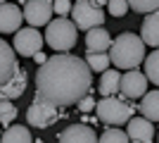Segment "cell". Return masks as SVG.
<instances>
[{
	"label": "cell",
	"mask_w": 159,
	"mask_h": 143,
	"mask_svg": "<svg viewBox=\"0 0 159 143\" xmlns=\"http://www.w3.org/2000/svg\"><path fill=\"white\" fill-rule=\"evenodd\" d=\"M17 69H19V64H17V50H12L10 43L0 38V86L5 81H10Z\"/></svg>",
	"instance_id": "4fadbf2b"
},
{
	"label": "cell",
	"mask_w": 159,
	"mask_h": 143,
	"mask_svg": "<svg viewBox=\"0 0 159 143\" xmlns=\"http://www.w3.org/2000/svg\"><path fill=\"white\" fill-rule=\"evenodd\" d=\"M95 2H98V5H107V2H109V0H95Z\"/></svg>",
	"instance_id": "f1b7e54d"
},
{
	"label": "cell",
	"mask_w": 159,
	"mask_h": 143,
	"mask_svg": "<svg viewBox=\"0 0 159 143\" xmlns=\"http://www.w3.org/2000/svg\"><path fill=\"white\" fill-rule=\"evenodd\" d=\"M147 91V76L145 72H138L135 69H126L121 74V83H119V93L128 100H135V98H143Z\"/></svg>",
	"instance_id": "ba28073f"
},
{
	"label": "cell",
	"mask_w": 159,
	"mask_h": 143,
	"mask_svg": "<svg viewBox=\"0 0 159 143\" xmlns=\"http://www.w3.org/2000/svg\"><path fill=\"white\" fill-rule=\"evenodd\" d=\"M2 141H7V143H12V141H24V143H29L31 141V131H29V126H21V124H10L5 129V134H2Z\"/></svg>",
	"instance_id": "ffe728a7"
},
{
	"label": "cell",
	"mask_w": 159,
	"mask_h": 143,
	"mask_svg": "<svg viewBox=\"0 0 159 143\" xmlns=\"http://www.w3.org/2000/svg\"><path fill=\"white\" fill-rule=\"evenodd\" d=\"M33 60H36V64H43V62H45L48 57H45V55H43V53H40V50H38V53L33 55Z\"/></svg>",
	"instance_id": "83f0119b"
},
{
	"label": "cell",
	"mask_w": 159,
	"mask_h": 143,
	"mask_svg": "<svg viewBox=\"0 0 159 143\" xmlns=\"http://www.w3.org/2000/svg\"><path fill=\"white\" fill-rule=\"evenodd\" d=\"M17 107H14L12 100H0V124L2 126H10V124L17 119Z\"/></svg>",
	"instance_id": "7402d4cb"
},
{
	"label": "cell",
	"mask_w": 159,
	"mask_h": 143,
	"mask_svg": "<svg viewBox=\"0 0 159 143\" xmlns=\"http://www.w3.org/2000/svg\"><path fill=\"white\" fill-rule=\"evenodd\" d=\"M100 141H119V143H124V141H128V134L126 131H121L119 126H109V129L105 131V134H102V136H98Z\"/></svg>",
	"instance_id": "cb8c5ba5"
},
{
	"label": "cell",
	"mask_w": 159,
	"mask_h": 143,
	"mask_svg": "<svg viewBox=\"0 0 159 143\" xmlns=\"http://www.w3.org/2000/svg\"><path fill=\"white\" fill-rule=\"evenodd\" d=\"M109 45H112V36L107 34L105 26L88 29V34H86V48H88V53H107Z\"/></svg>",
	"instance_id": "9a60e30c"
},
{
	"label": "cell",
	"mask_w": 159,
	"mask_h": 143,
	"mask_svg": "<svg viewBox=\"0 0 159 143\" xmlns=\"http://www.w3.org/2000/svg\"><path fill=\"white\" fill-rule=\"evenodd\" d=\"M140 38L145 41V45L159 48V10H152L145 14L143 26H140Z\"/></svg>",
	"instance_id": "5bb4252c"
},
{
	"label": "cell",
	"mask_w": 159,
	"mask_h": 143,
	"mask_svg": "<svg viewBox=\"0 0 159 143\" xmlns=\"http://www.w3.org/2000/svg\"><path fill=\"white\" fill-rule=\"evenodd\" d=\"M119 83H121V72L116 67L114 69L107 67L102 72V76H100L98 91H100V95H114V93H119Z\"/></svg>",
	"instance_id": "e0dca14e"
},
{
	"label": "cell",
	"mask_w": 159,
	"mask_h": 143,
	"mask_svg": "<svg viewBox=\"0 0 159 143\" xmlns=\"http://www.w3.org/2000/svg\"><path fill=\"white\" fill-rule=\"evenodd\" d=\"M143 64H145L147 81H152L154 86H159V50H152L150 55H145Z\"/></svg>",
	"instance_id": "d6986e66"
},
{
	"label": "cell",
	"mask_w": 159,
	"mask_h": 143,
	"mask_svg": "<svg viewBox=\"0 0 159 143\" xmlns=\"http://www.w3.org/2000/svg\"><path fill=\"white\" fill-rule=\"evenodd\" d=\"M86 62H88V67L93 69V72H105V69L112 64V60H109L107 53H88Z\"/></svg>",
	"instance_id": "44dd1931"
},
{
	"label": "cell",
	"mask_w": 159,
	"mask_h": 143,
	"mask_svg": "<svg viewBox=\"0 0 159 143\" xmlns=\"http://www.w3.org/2000/svg\"><path fill=\"white\" fill-rule=\"evenodd\" d=\"M128 7H133V12L147 14L152 10H159V0H128Z\"/></svg>",
	"instance_id": "603a6c76"
},
{
	"label": "cell",
	"mask_w": 159,
	"mask_h": 143,
	"mask_svg": "<svg viewBox=\"0 0 159 143\" xmlns=\"http://www.w3.org/2000/svg\"><path fill=\"white\" fill-rule=\"evenodd\" d=\"M45 43L52 50H60V53H66L76 45V38H79V29L71 19L66 17H57V19H50L45 24Z\"/></svg>",
	"instance_id": "277c9868"
},
{
	"label": "cell",
	"mask_w": 159,
	"mask_h": 143,
	"mask_svg": "<svg viewBox=\"0 0 159 143\" xmlns=\"http://www.w3.org/2000/svg\"><path fill=\"white\" fill-rule=\"evenodd\" d=\"M52 10L57 17H66L71 12V0H52Z\"/></svg>",
	"instance_id": "484cf974"
},
{
	"label": "cell",
	"mask_w": 159,
	"mask_h": 143,
	"mask_svg": "<svg viewBox=\"0 0 159 143\" xmlns=\"http://www.w3.org/2000/svg\"><path fill=\"white\" fill-rule=\"evenodd\" d=\"M93 69L86 60L69 53H57L48 57L36 72V98L52 102L57 107H71L90 93Z\"/></svg>",
	"instance_id": "6da1fadb"
},
{
	"label": "cell",
	"mask_w": 159,
	"mask_h": 143,
	"mask_svg": "<svg viewBox=\"0 0 159 143\" xmlns=\"http://www.w3.org/2000/svg\"><path fill=\"white\" fill-rule=\"evenodd\" d=\"M138 110L143 117L152 119V122H159V91H150V93L145 91V95L140 98Z\"/></svg>",
	"instance_id": "ac0fdd59"
},
{
	"label": "cell",
	"mask_w": 159,
	"mask_h": 143,
	"mask_svg": "<svg viewBox=\"0 0 159 143\" xmlns=\"http://www.w3.org/2000/svg\"><path fill=\"white\" fill-rule=\"evenodd\" d=\"M26 83H29V74L24 67H19L10 81H5L0 86V100H17V98H21L24 91H26Z\"/></svg>",
	"instance_id": "8fae6325"
},
{
	"label": "cell",
	"mask_w": 159,
	"mask_h": 143,
	"mask_svg": "<svg viewBox=\"0 0 159 143\" xmlns=\"http://www.w3.org/2000/svg\"><path fill=\"white\" fill-rule=\"evenodd\" d=\"M109 60L116 69H135L145 60V41L131 31H124L109 45Z\"/></svg>",
	"instance_id": "7a4b0ae2"
},
{
	"label": "cell",
	"mask_w": 159,
	"mask_h": 143,
	"mask_svg": "<svg viewBox=\"0 0 159 143\" xmlns=\"http://www.w3.org/2000/svg\"><path fill=\"white\" fill-rule=\"evenodd\" d=\"M76 110H79V112H90V110H95V100H93V95L86 93L79 102H76Z\"/></svg>",
	"instance_id": "4316f807"
},
{
	"label": "cell",
	"mask_w": 159,
	"mask_h": 143,
	"mask_svg": "<svg viewBox=\"0 0 159 143\" xmlns=\"http://www.w3.org/2000/svg\"><path fill=\"white\" fill-rule=\"evenodd\" d=\"M43 36L36 26H26V29H17L14 31V50L21 55V57H33L43 48Z\"/></svg>",
	"instance_id": "52a82bcc"
},
{
	"label": "cell",
	"mask_w": 159,
	"mask_h": 143,
	"mask_svg": "<svg viewBox=\"0 0 159 143\" xmlns=\"http://www.w3.org/2000/svg\"><path fill=\"white\" fill-rule=\"evenodd\" d=\"M24 21V12L19 10V5L12 2H2L0 5V34H14Z\"/></svg>",
	"instance_id": "7c38bea8"
},
{
	"label": "cell",
	"mask_w": 159,
	"mask_h": 143,
	"mask_svg": "<svg viewBox=\"0 0 159 143\" xmlns=\"http://www.w3.org/2000/svg\"><path fill=\"white\" fill-rule=\"evenodd\" d=\"M107 10H109V14L112 17H124V14L128 12V0H109L107 2Z\"/></svg>",
	"instance_id": "d4e9b609"
},
{
	"label": "cell",
	"mask_w": 159,
	"mask_h": 143,
	"mask_svg": "<svg viewBox=\"0 0 159 143\" xmlns=\"http://www.w3.org/2000/svg\"><path fill=\"white\" fill-rule=\"evenodd\" d=\"M126 134H128V141L150 143V141L154 138L152 119H147V117H135V115H133L131 119L126 122Z\"/></svg>",
	"instance_id": "30bf717a"
},
{
	"label": "cell",
	"mask_w": 159,
	"mask_h": 143,
	"mask_svg": "<svg viewBox=\"0 0 159 143\" xmlns=\"http://www.w3.org/2000/svg\"><path fill=\"white\" fill-rule=\"evenodd\" d=\"M2 2H5V0H0V5H2Z\"/></svg>",
	"instance_id": "f546056e"
},
{
	"label": "cell",
	"mask_w": 159,
	"mask_h": 143,
	"mask_svg": "<svg viewBox=\"0 0 159 143\" xmlns=\"http://www.w3.org/2000/svg\"><path fill=\"white\" fill-rule=\"evenodd\" d=\"M135 105L133 100L124 98V95H102V100L95 102V115L102 124L107 126H121V124H126L133 115H135Z\"/></svg>",
	"instance_id": "3957f363"
},
{
	"label": "cell",
	"mask_w": 159,
	"mask_h": 143,
	"mask_svg": "<svg viewBox=\"0 0 159 143\" xmlns=\"http://www.w3.org/2000/svg\"><path fill=\"white\" fill-rule=\"evenodd\" d=\"M60 117H62V112H60L57 105L45 102V100H38V98H33V102L26 110L29 126H36V129H48V126H52Z\"/></svg>",
	"instance_id": "8992f818"
},
{
	"label": "cell",
	"mask_w": 159,
	"mask_h": 143,
	"mask_svg": "<svg viewBox=\"0 0 159 143\" xmlns=\"http://www.w3.org/2000/svg\"><path fill=\"white\" fill-rule=\"evenodd\" d=\"M21 12H24V19H26L31 26H45L55 14L52 0H26Z\"/></svg>",
	"instance_id": "9c48e42d"
},
{
	"label": "cell",
	"mask_w": 159,
	"mask_h": 143,
	"mask_svg": "<svg viewBox=\"0 0 159 143\" xmlns=\"http://www.w3.org/2000/svg\"><path fill=\"white\" fill-rule=\"evenodd\" d=\"M157 138H159V134H157Z\"/></svg>",
	"instance_id": "4dcf8cb0"
},
{
	"label": "cell",
	"mask_w": 159,
	"mask_h": 143,
	"mask_svg": "<svg viewBox=\"0 0 159 143\" xmlns=\"http://www.w3.org/2000/svg\"><path fill=\"white\" fill-rule=\"evenodd\" d=\"M57 138H60L62 143H69V141H86V143H90V141L98 138V134H95V129L88 126V124H71V126H66Z\"/></svg>",
	"instance_id": "2e32d148"
},
{
	"label": "cell",
	"mask_w": 159,
	"mask_h": 143,
	"mask_svg": "<svg viewBox=\"0 0 159 143\" xmlns=\"http://www.w3.org/2000/svg\"><path fill=\"white\" fill-rule=\"evenodd\" d=\"M71 21L76 24L79 31H88L93 26H102L105 24V12L100 10L95 0H76L71 2Z\"/></svg>",
	"instance_id": "5b68a950"
}]
</instances>
